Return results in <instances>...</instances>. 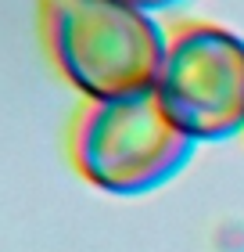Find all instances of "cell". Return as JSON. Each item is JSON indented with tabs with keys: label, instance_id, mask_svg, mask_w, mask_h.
Listing matches in <instances>:
<instances>
[{
	"label": "cell",
	"instance_id": "6da1fadb",
	"mask_svg": "<svg viewBox=\"0 0 244 252\" xmlns=\"http://www.w3.org/2000/svg\"><path fill=\"white\" fill-rule=\"evenodd\" d=\"M40 32L65 83L90 105L151 90L169 40L155 15L119 0H40Z\"/></svg>",
	"mask_w": 244,
	"mask_h": 252
},
{
	"label": "cell",
	"instance_id": "7a4b0ae2",
	"mask_svg": "<svg viewBox=\"0 0 244 252\" xmlns=\"http://www.w3.org/2000/svg\"><path fill=\"white\" fill-rule=\"evenodd\" d=\"M194 148L165 119L151 90L86 105L68 137L79 177L108 194H144L169 184Z\"/></svg>",
	"mask_w": 244,
	"mask_h": 252
},
{
	"label": "cell",
	"instance_id": "3957f363",
	"mask_svg": "<svg viewBox=\"0 0 244 252\" xmlns=\"http://www.w3.org/2000/svg\"><path fill=\"white\" fill-rule=\"evenodd\" d=\"M151 94L194 144L237 137L244 130V40L212 22L176 26Z\"/></svg>",
	"mask_w": 244,
	"mask_h": 252
},
{
	"label": "cell",
	"instance_id": "277c9868",
	"mask_svg": "<svg viewBox=\"0 0 244 252\" xmlns=\"http://www.w3.org/2000/svg\"><path fill=\"white\" fill-rule=\"evenodd\" d=\"M119 4H130L136 11H147V15H158V11H169V7L183 4V0H119Z\"/></svg>",
	"mask_w": 244,
	"mask_h": 252
}]
</instances>
